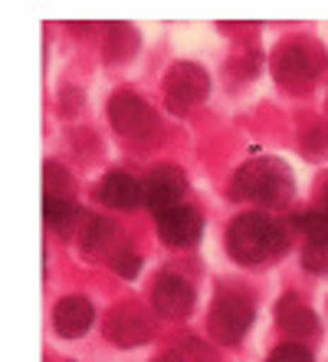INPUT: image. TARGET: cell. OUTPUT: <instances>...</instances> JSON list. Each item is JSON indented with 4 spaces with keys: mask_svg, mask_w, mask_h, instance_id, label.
I'll use <instances>...</instances> for the list:
<instances>
[{
    "mask_svg": "<svg viewBox=\"0 0 328 362\" xmlns=\"http://www.w3.org/2000/svg\"><path fill=\"white\" fill-rule=\"evenodd\" d=\"M286 247H289V230L260 211H246V214L233 218V224L226 230V250L243 267L276 260Z\"/></svg>",
    "mask_w": 328,
    "mask_h": 362,
    "instance_id": "6da1fadb",
    "label": "cell"
},
{
    "mask_svg": "<svg viewBox=\"0 0 328 362\" xmlns=\"http://www.w3.org/2000/svg\"><path fill=\"white\" fill-rule=\"evenodd\" d=\"M230 194L236 201H253V204L279 208V204H289L292 201L296 181H292L289 165L279 162V158H253V162H246L233 175Z\"/></svg>",
    "mask_w": 328,
    "mask_h": 362,
    "instance_id": "7a4b0ae2",
    "label": "cell"
},
{
    "mask_svg": "<svg viewBox=\"0 0 328 362\" xmlns=\"http://www.w3.org/2000/svg\"><path fill=\"white\" fill-rule=\"evenodd\" d=\"M322 69H325V53L312 40H289L272 59V73L279 79V86H286L289 93L312 89L319 83Z\"/></svg>",
    "mask_w": 328,
    "mask_h": 362,
    "instance_id": "3957f363",
    "label": "cell"
},
{
    "mask_svg": "<svg viewBox=\"0 0 328 362\" xmlns=\"http://www.w3.org/2000/svg\"><path fill=\"white\" fill-rule=\"evenodd\" d=\"M256 320V303L250 293H240V290H224V293L214 300L210 306V336H214L217 343L224 346H236L250 333V326Z\"/></svg>",
    "mask_w": 328,
    "mask_h": 362,
    "instance_id": "277c9868",
    "label": "cell"
},
{
    "mask_svg": "<svg viewBox=\"0 0 328 362\" xmlns=\"http://www.w3.org/2000/svg\"><path fill=\"white\" fill-rule=\"evenodd\" d=\"M210 93V76L204 73V66L197 63H174L164 79V99H168L171 112H188L194 105H200Z\"/></svg>",
    "mask_w": 328,
    "mask_h": 362,
    "instance_id": "5b68a950",
    "label": "cell"
},
{
    "mask_svg": "<svg viewBox=\"0 0 328 362\" xmlns=\"http://www.w3.org/2000/svg\"><path fill=\"white\" fill-rule=\"evenodd\" d=\"M151 336H154V323L141 303H119L105 320V339L122 349L145 346Z\"/></svg>",
    "mask_w": 328,
    "mask_h": 362,
    "instance_id": "8992f818",
    "label": "cell"
},
{
    "mask_svg": "<svg viewBox=\"0 0 328 362\" xmlns=\"http://www.w3.org/2000/svg\"><path fill=\"white\" fill-rule=\"evenodd\" d=\"M109 122L115 125V132L125 139H148L158 129V115L141 95L119 93L109 103Z\"/></svg>",
    "mask_w": 328,
    "mask_h": 362,
    "instance_id": "52a82bcc",
    "label": "cell"
},
{
    "mask_svg": "<svg viewBox=\"0 0 328 362\" xmlns=\"http://www.w3.org/2000/svg\"><path fill=\"white\" fill-rule=\"evenodd\" d=\"M141 191H145V208H151L154 214H164V211L178 208L184 191H188V181L184 172L174 168V165H161V168H151L141 181Z\"/></svg>",
    "mask_w": 328,
    "mask_h": 362,
    "instance_id": "ba28073f",
    "label": "cell"
},
{
    "mask_svg": "<svg viewBox=\"0 0 328 362\" xmlns=\"http://www.w3.org/2000/svg\"><path fill=\"white\" fill-rule=\"evenodd\" d=\"M194 300H197L194 286H190V280H184V276L161 274L158 280H154L151 303H154L158 316H164V320H184V316H190Z\"/></svg>",
    "mask_w": 328,
    "mask_h": 362,
    "instance_id": "9c48e42d",
    "label": "cell"
},
{
    "mask_svg": "<svg viewBox=\"0 0 328 362\" xmlns=\"http://www.w3.org/2000/svg\"><path fill=\"white\" fill-rule=\"evenodd\" d=\"M158 234L168 247H190L204 234V214L190 204H178L158 214Z\"/></svg>",
    "mask_w": 328,
    "mask_h": 362,
    "instance_id": "30bf717a",
    "label": "cell"
},
{
    "mask_svg": "<svg viewBox=\"0 0 328 362\" xmlns=\"http://www.w3.org/2000/svg\"><path fill=\"white\" fill-rule=\"evenodd\" d=\"M95 323V306L89 296H63L56 306H53V326L63 339H79V336L89 333V326Z\"/></svg>",
    "mask_w": 328,
    "mask_h": 362,
    "instance_id": "8fae6325",
    "label": "cell"
},
{
    "mask_svg": "<svg viewBox=\"0 0 328 362\" xmlns=\"http://www.w3.org/2000/svg\"><path fill=\"white\" fill-rule=\"evenodd\" d=\"M276 323L286 336H296V339H309V336L319 333V316L302 296L286 293L276 303Z\"/></svg>",
    "mask_w": 328,
    "mask_h": 362,
    "instance_id": "7c38bea8",
    "label": "cell"
},
{
    "mask_svg": "<svg viewBox=\"0 0 328 362\" xmlns=\"http://www.w3.org/2000/svg\"><path fill=\"white\" fill-rule=\"evenodd\" d=\"M99 201L115 211H131L145 204V191H141V181H135L128 172H109L99 185Z\"/></svg>",
    "mask_w": 328,
    "mask_h": 362,
    "instance_id": "4fadbf2b",
    "label": "cell"
},
{
    "mask_svg": "<svg viewBox=\"0 0 328 362\" xmlns=\"http://www.w3.org/2000/svg\"><path fill=\"white\" fill-rule=\"evenodd\" d=\"M115 240H119V228L112 221L105 218H85V228H83V250L89 257H102L109 254Z\"/></svg>",
    "mask_w": 328,
    "mask_h": 362,
    "instance_id": "5bb4252c",
    "label": "cell"
},
{
    "mask_svg": "<svg viewBox=\"0 0 328 362\" xmlns=\"http://www.w3.org/2000/svg\"><path fill=\"white\" fill-rule=\"evenodd\" d=\"M138 33L131 23H122V20H115L109 23V40H105V57L109 59H128L135 49H138Z\"/></svg>",
    "mask_w": 328,
    "mask_h": 362,
    "instance_id": "9a60e30c",
    "label": "cell"
},
{
    "mask_svg": "<svg viewBox=\"0 0 328 362\" xmlns=\"http://www.w3.org/2000/svg\"><path fill=\"white\" fill-rule=\"evenodd\" d=\"M79 218V208L73 204V198H43V221L56 230H69Z\"/></svg>",
    "mask_w": 328,
    "mask_h": 362,
    "instance_id": "2e32d148",
    "label": "cell"
},
{
    "mask_svg": "<svg viewBox=\"0 0 328 362\" xmlns=\"http://www.w3.org/2000/svg\"><path fill=\"white\" fill-rule=\"evenodd\" d=\"M43 175H47L43 178V188H47L43 198H73V178H69V172L59 162H47Z\"/></svg>",
    "mask_w": 328,
    "mask_h": 362,
    "instance_id": "e0dca14e",
    "label": "cell"
},
{
    "mask_svg": "<svg viewBox=\"0 0 328 362\" xmlns=\"http://www.w3.org/2000/svg\"><path fill=\"white\" fill-rule=\"evenodd\" d=\"M302 267L309 274H328V234L305 240V250H302Z\"/></svg>",
    "mask_w": 328,
    "mask_h": 362,
    "instance_id": "ac0fdd59",
    "label": "cell"
},
{
    "mask_svg": "<svg viewBox=\"0 0 328 362\" xmlns=\"http://www.w3.org/2000/svg\"><path fill=\"white\" fill-rule=\"evenodd\" d=\"M269 362H315V356L302 343H282L269 353Z\"/></svg>",
    "mask_w": 328,
    "mask_h": 362,
    "instance_id": "d6986e66",
    "label": "cell"
},
{
    "mask_svg": "<svg viewBox=\"0 0 328 362\" xmlns=\"http://www.w3.org/2000/svg\"><path fill=\"white\" fill-rule=\"evenodd\" d=\"M305 155H325L328 152V122H315L302 139Z\"/></svg>",
    "mask_w": 328,
    "mask_h": 362,
    "instance_id": "ffe728a7",
    "label": "cell"
},
{
    "mask_svg": "<svg viewBox=\"0 0 328 362\" xmlns=\"http://www.w3.org/2000/svg\"><path fill=\"white\" fill-rule=\"evenodd\" d=\"M112 270L119 276H125V280H131V276H138V270H141V257L135 250H119V254H112Z\"/></svg>",
    "mask_w": 328,
    "mask_h": 362,
    "instance_id": "44dd1931",
    "label": "cell"
},
{
    "mask_svg": "<svg viewBox=\"0 0 328 362\" xmlns=\"http://www.w3.org/2000/svg\"><path fill=\"white\" fill-rule=\"evenodd\" d=\"M181 353L190 362H214V356L207 353V346H200L197 339H184V343H181Z\"/></svg>",
    "mask_w": 328,
    "mask_h": 362,
    "instance_id": "7402d4cb",
    "label": "cell"
},
{
    "mask_svg": "<svg viewBox=\"0 0 328 362\" xmlns=\"http://www.w3.org/2000/svg\"><path fill=\"white\" fill-rule=\"evenodd\" d=\"M154 362H188V359H184V353H181V349H168V353H161Z\"/></svg>",
    "mask_w": 328,
    "mask_h": 362,
    "instance_id": "603a6c76",
    "label": "cell"
},
{
    "mask_svg": "<svg viewBox=\"0 0 328 362\" xmlns=\"http://www.w3.org/2000/svg\"><path fill=\"white\" fill-rule=\"evenodd\" d=\"M319 211H325L328 214V178L322 181V188H319Z\"/></svg>",
    "mask_w": 328,
    "mask_h": 362,
    "instance_id": "cb8c5ba5",
    "label": "cell"
}]
</instances>
